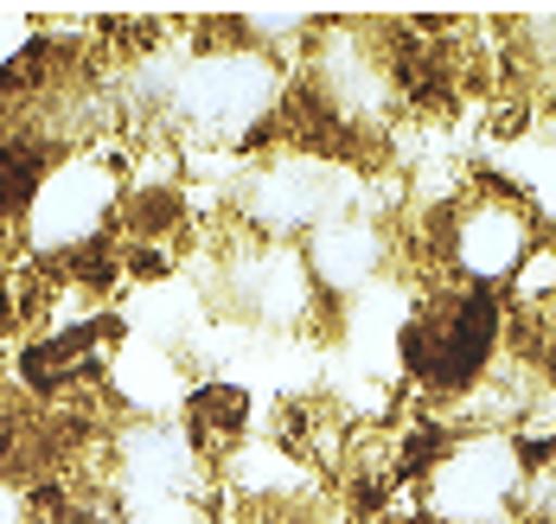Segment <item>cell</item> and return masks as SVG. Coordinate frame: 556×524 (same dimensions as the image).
Segmentation results:
<instances>
[{"label":"cell","instance_id":"1","mask_svg":"<svg viewBox=\"0 0 556 524\" xmlns=\"http://www.w3.org/2000/svg\"><path fill=\"white\" fill-rule=\"evenodd\" d=\"M505 294L454 289V282H416L409 276V301L396 320V346H390V371L396 384L429 404L435 416L460 409L505 358Z\"/></svg>","mask_w":556,"mask_h":524},{"label":"cell","instance_id":"2","mask_svg":"<svg viewBox=\"0 0 556 524\" xmlns=\"http://www.w3.org/2000/svg\"><path fill=\"white\" fill-rule=\"evenodd\" d=\"M378 192V174L339 161V154H307V148H263L230 167L218 218L263 243H307L333 218L365 212Z\"/></svg>","mask_w":556,"mask_h":524},{"label":"cell","instance_id":"3","mask_svg":"<svg viewBox=\"0 0 556 524\" xmlns=\"http://www.w3.org/2000/svg\"><path fill=\"white\" fill-rule=\"evenodd\" d=\"M115 212H122V154L115 148H84V154H58L26 199L20 218V256L58 269L97 243L115 237Z\"/></svg>","mask_w":556,"mask_h":524},{"label":"cell","instance_id":"4","mask_svg":"<svg viewBox=\"0 0 556 524\" xmlns=\"http://www.w3.org/2000/svg\"><path fill=\"white\" fill-rule=\"evenodd\" d=\"M518 473H525L518 435L454 429L442 442V455L422 467L416 486H409L416 519L422 524H511Z\"/></svg>","mask_w":556,"mask_h":524},{"label":"cell","instance_id":"5","mask_svg":"<svg viewBox=\"0 0 556 524\" xmlns=\"http://www.w3.org/2000/svg\"><path fill=\"white\" fill-rule=\"evenodd\" d=\"M301 256H307L320 294L345 314V307H358L365 294L390 289V282L403 276V231H396L390 212L365 205V212H352V218H333L327 231H314L301 243Z\"/></svg>","mask_w":556,"mask_h":524},{"label":"cell","instance_id":"6","mask_svg":"<svg viewBox=\"0 0 556 524\" xmlns=\"http://www.w3.org/2000/svg\"><path fill=\"white\" fill-rule=\"evenodd\" d=\"M250 391L237 378H199L179 404V442L192 448V461L205 467H224L237 448H250Z\"/></svg>","mask_w":556,"mask_h":524},{"label":"cell","instance_id":"7","mask_svg":"<svg viewBox=\"0 0 556 524\" xmlns=\"http://www.w3.org/2000/svg\"><path fill=\"white\" fill-rule=\"evenodd\" d=\"M511 524H556V442L551 448H525Z\"/></svg>","mask_w":556,"mask_h":524},{"label":"cell","instance_id":"8","mask_svg":"<svg viewBox=\"0 0 556 524\" xmlns=\"http://www.w3.org/2000/svg\"><path fill=\"white\" fill-rule=\"evenodd\" d=\"M13 422H20V397L0 378V480H7V455H13Z\"/></svg>","mask_w":556,"mask_h":524}]
</instances>
